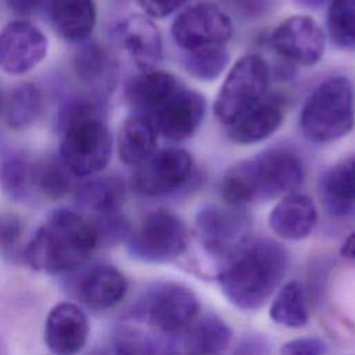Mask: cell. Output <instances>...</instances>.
Returning <instances> with one entry per match:
<instances>
[{
    "instance_id": "obj_1",
    "label": "cell",
    "mask_w": 355,
    "mask_h": 355,
    "mask_svg": "<svg viewBox=\"0 0 355 355\" xmlns=\"http://www.w3.org/2000/svg\"><path fill=\"white\" fill-rule=\"evenodd\" d=\"M287 268L286 250L269 239L243 240L219 270L225 298L241 311L262 308L276 291Z\"/></svg>"
},
{
    "instance_id": "obj_2",
    "label": "cell",
    "mask_w": 355,
    "mask_h": 355,
    "mask_svg": "<svg viewBox=\"0 0 355 355\" xmlns=\"http://www.w3.org/2000/svg\"><path fill=\"white\" fill-rule=\"evenodd\" d=\"M304 180L301 158L286 148L265 150L230 166L222 180L223 198L232 205L291 194Z\"/></svg>"
},
{
    "instance_id": "obj_3",
    "label": "cell",
    "mask_w": 355,
    "mask_h": 355,
    "mask_svg": "<svg viewBox=\"0 0 355 355\" xmlns=\"http://www.w3.org/2000/svg\"><path fill=\"white\" fill-rule=\"evenodd\" d=\"M98 241L92 220L71 209H57L28 243L25 259L39 272H68L85 263Z\"/></svg>"
},
{
    "instance_id": "obj_4",
    "label": "cell",
    "mask_w": 355,
    "mask_h": 355,
    "mask_svg": "<svg viewBox=\"0 0 355 355\" xmlns=\"http://www.w3.org/2000/svg\"><path fill=\"white\" fill-rule=\"evenodd\" d=\"M355 122V90L343 75L322 80L305 100L300 128L313 143H330L351 132Z\"/></svg>"
},
{
    "instance_id": "obj_5",
    "label": "cell",
    "mask_w": 355,
    "mask_h": 355,
    "mask_svg": "<svg viewBox=\"0 0 355 355\" xmlns=\"http://www.w3.org/2000/svg\"><path fill=\"white\" fill-rule=\"evenodd\" d=\"M269 67L258 54H247L237 60L215 100L216 118L226 126L266 96Z\"/></svg>"
},
{
    "instance_id": "obj_6",
    "label": "cell",
    "mask_w": 355,
    "mask_h": 355,
    "mask_svg": "<svg viewBox=\"0 0 355 355\" xmlns=\"http://www.w3.org/2000/svg\"><path fill=\"white\" fill-rule=\"evenodd\" d=\"M112 154V136L100 116L75 122L62 130L60 158L75 176L103 171Z\"/></svg>"
},
{
    "instance_id": "obj_7",
    "label": "cell",
    "mask_w": 355,
    "mask_h": 355,
    "mask_svg": "<svg viewBox=\"0 0 355 355\" xmlns=\"http://www.w3.org/2000/svg\"><path fill=\"white\" fill-rule=\"evenodd\" d=\"M187 232L182 219L166 209L144 216L129 239V252L144 262H169L183 254Z\"/></svg>"
},
{
    "instance_id": "obj_8",
    "label": "cell",
    "mask_w": 355,
    "mask_h": 355,
    "mask_svg": "<svg viewBox=\"0 0 355 355\" xmlns=\"http://www.w3.org/2000/svg\"><path fill=\"white\" fill-rule=\"evenodd\" d=\"M143 312L157 331L176 336L189 331L197 322L200 301L190 288L178 283H165L148 294Z\"/></svg>"
},
{
    "instance_id": "obj_9",
    "label": "cell",
    "mask_w": 355,
    "mask_h": 355,
    "mask_svg": "<svg viewBox=\"0 0 355 355\" xmlns=\"http://www.w3.org/2000/svg\"><path fill=\"white\" fill-rule=\"evenodd\" d=\"M233 35L230 18L216 6L200 3L176 17L172 25L175 42L186 51L225 46Z\"/></svg>"
},
{
    "instance_id": "obj_10",
    "label": "cell",
    "mask_w": 355,
    "mask_h": 355,
    "mask_svg": "<svg viewBox=\"0 0 355 355\" xmlns=\"http://www.w3.org/2000/svg\"><path fill=\"white\" fill-rule=\"evenodd\" d=\"M191 171L193 158L186 150L162 148L137 166L133 186L147 197L171 194L189 180Z\"/></svg>"
},
{
    "instance_id": "obj_11",
    "label": "cell",
    "mask_w": 355,
    "mask_h": 355,
    "mask_svg": "<svg viewBox=\"0 0 355 355\" xmlns=\"http://www.w3.org/2000/svg\"><path fill=\"white\" fill-rule=\"evenodd\" d=\"M270 43L283 58L300 65H313L323 55L326 37L311 17L291 15L276 26Z\"/></svg>"
},
{
    "instance_id": "obj_12",
    "label": "cell",
    "mask_w": 355,
    "mask_h": 355,
    "mask_svg": "<svg viewBox=\"0 0 355 355\" xmlns=\"http://www.w3.org/2000/svg\"><path fill=\"white\" fill-rule=\"evenodd\" d=\"M47 53L44 33L26 21H14L0 32V68L19 75L35 68Z\"/></svg>"
},
{
    "instance_id": "obj_13",
    "label": "cell",
    "mask_w": 355,
    "mask_h": 355,
    "mask_svg": "<svg viewBox=\"0 0 355 355\" xmlns=\"http://www.w3.org/2000/svg\"><path fill=\"white\" fill-rule=\"evenodd\" d=\"M207 111L204 96L191 89L179 90L155 114V126L164 137L180 141L189 139L201 125Z\"/></svg>"
},
{
    "instance_id": "obj_14",
    "label": "cell",
    "mask_w": 355,
    "mask_h": 355,
    "mask_svg": "<svg viewBox=\"0 0 355 355\" xmlns=\"http://www.w3.org/2000/svg\"><path fill=\"white\" fill-rule=\"evenodd\" d=\"M89 329L87 318L79 306L60 302L47 315L46 344L55 355H75L85 347Z\"/></svg>"
},
{
    "instance_id": "obj_15",
    "label": "cell",
    "mask_w": 355,
    "mask_h": 355,
    "mask_svg": "<svg viewBox=\"0 0 355 355\" xmlns=\"http://www.w3.org/2000/svg\"><path fill=\"white\" fill-rule=\"evenodd\" d=\"M118 39L141 71H151L161 60L162 42L155 24L143 15H129L116 28Z\"/></svg>"
},
{
    "instance_id": "obj_16",
    "label": "cell",
    "mask_w": 355,
    "mask_h": 355,
    "mask_svg": "<svg viewBox=\"0 0 355 355\" xmlns=\"http://www.w3.org/2000/svg\"><path fill=\"white\" fill-rule=\"evenodd\" d=\"M268 222L276 236L297 241L306 239L313 232L318 222V211L308 196L291 193L272 208Z\"/></svg>"
},
{
    "instance_id": "obj_17",
    "label": "cell",
    "mask_w": 355,
    "mask_h": 355,
    "mask_svg": "<svg viewBox=\"0 0 355 355\" xmlns=\"http://www.w3.org/2000/svg\"><path fill=\"white\" fill-rule=\"evenodd\" d=\"M283 104L277 96H265L227 125V136L237 144H255L272 136L283 122Z\"/></svg>"
},
{
    "instance_id": "obj_18",
    "label": "cell",
    "mask_w": 355,
    "mask_h": 355,
    "mask_svg": "<svg viewBox=\"0 0 355 355\" xmlns=\"http://www.w3.org/2000/svg\"><path fill=\"white\" fill-rule=\"evenodd\" d=\"M128 291V280L112 265H96L79 280L78 295L80 301L96 311L116 305Z\"/></svg>"
},
{
    "instance_id": "obj_19",
    "label": "cell",
    "mask_w": 355,
    "mask_h": 355,
    "mask_svg": "<svg viewBox=\"0 0 355 355\" xmlns=\"http://www.w3.org/2000/svg\"><path fill=\"white\" fill-rule=\"evenodd\" d=\"M244 218L239 212L223 208H205L197 216V229L204 245L214 254L227 251L230 255L243 241L240 233Z\"/></svg>"
},
{
    "instance_id": "obj_20",
    "label": "cell",
    "mask_w": 355,
    "mask_h": 355,
    "mask_svg": "<svg viewBox=\"0 0 355 355\" xmlns=\"http://www.w3.org/2000/svg\"><path fill=\"white\" fill-rule=\"evenodd\" d=\"M176 78L165 71H143L126 86V98L137 114H157L158 110L179 90Z\"/></svg>"
},
{
    "instance_id": "obj_21",
    "label": "cell",
    "mask_w": 355,
    "mask_h": 355,
    "mask_svg": "<svg viewBox=\"0 0 355 355\" xmlns=\"http://www.w3.org/2000/svg\"><path fill=\"white\" fill-rule=\"evenodd\" d=\"M158 130L153 118L144 114L130 115L118 133V153L126 165L139 166L157 151Z\"/></svg>"
},
{
    "instance_id": "obj_22",
    "label": "cell",
    "mask_w": 355,
    "mask_h": 355,
    "mask_svg": "<svg viewBox=\"0 0 355 355\" xmlns=\"http://www.w3.org/2000/svg\"><path fill=\"white\" fill-rule=\"evenodd\" d=\"M50 19L57 33L69 42H83L96 24L93 0H53Z\"/></svg>"
},
{
    "instance_id": "obj_23",
    "label": "cell",
    "mask_w": 355,
    "mask_h": 355,
    "mask_svg": "<svg viewBox=\"0 0 355 355\" xmlns=\"http://www.w3.org/2000/svg\"><path fill=\"white\" fill-rule=\"evenodd\" d=\"M327 205L336 214L355 207V154L337 162L324 175L322 182Z\"/></svg>"
},
{
    "instance_id": "obj_24",
    "label": "cell",
    "mask_w": 355,
    "mask_h": 355,
    "mask_svg": "<svg viewBox=\"0 0 355 355\" xmlns=\"http://www.w3.org/2000/svg\"><path fill=\"white\" fill-rule=\"evenodd\" d=\"M269 316L276 324L290 329H300L308 323L305 288L298 280H290L280 287L270 304Z\"/></svg>"
},
{
    "instance_id": "obj_25",
    "label": "cell",
    "mask_w": 355,
    "mask_h": 355,
    "mask_svg": "<svg viewBox=\"0 0 355 355\" xmlns=\"http://www.w3.org/2000/svg\"><path fill=\"white\" fill-rule=\"evenodd\" d=\"M125 200L123 182L115 176L94 178L78 189V201L101 215L116 214Z\"/></svg>"
},
{
    "instance_id": "obj_26",
    "label": "cell",
    "mask_w": 355,
    "mask_h": 355,
    "mask_svg": "<svg viewBox=\"0 0 355 355\" xmlns=\"http://www.w3.org/2000/svg\"><path fill=\"white\" fill-rule=\"evenodd\" d=\"M6 119L10 128L24 129L35 123L43 111L40 90L29 83L15 87L6 104Z\"/></svg>"
},
{
    "instance_id": "obj_27",
    "label": "cell",
    "mask_w": 355,
    "mask_h": 355,
    "mask_svg": "<svg viewBox=\"0 0 355 355\" xmlns=\"http://www.w3.org/2000/svg\"><path fill=\"white\" fill-rule=\"evenodd\" d=\"M189 331H191V348L202 355H214L223 351L232 340L230 327L215 315H207L202 319H197Z\"/></svg>"
},
{
    "instance_id": "obj_28",
    "label": "cell",
    "mask_w": 355,
    "mask_h": 355,
    "mask_svg": "<svg viewBox=\"0 0 355 355\" xmlns=\"http://www.w3.org/2000/svg\"><path fill=\"white\" fill-rule=\"evenodd\" d=\"M229 53L225 46H211L186 51L183 67L187 73L200 80H214L225 71Z\"/></svg>"
},
{
    "instance_id": "obj_29",
    "label": "cell",
    "mask_w": 355,
    "mask_h": 355,
    "mask_svg": "<svg viewBox=\"0 0 355 355\" xmlns=\"http://www.w3.org/2000/svg\"><path fill=\"white\" fill-rule=\"evenodd\" d=\"M33 183L49 197L60 198L69 193L73 173L61 158H46L31 172Z\"/></svg>"
},
{
    "instance_id": "obj_30",
    "label": "cell",
    "mask_w": 355,
    "mask_h": 355,
    "mask_svg": "<svg viewBox=\"0 0 355 355\" xmlns=\"http://www.w3.org/2000/svg\"><path fill=\"white\" fill-rule=\"evenodd\" d=\"M73 67L78 76L90 85L108 83L112 71L108 54L96 43H87L76 51Z\"/></svg>"
},
{
    "instance_id": "obj_31",
    "label": "cell",
    "mask_w": 355,
    "mask_h": 355,
    "mask_svg": "<svg viewBox=\"0 0 355 355\" xmlns=\"http://www.w3.org/2000/svg\"><path fill=\"white\" fill-rule=\"evenodd\" d=\"M327 32L340 47L355 44V0H331L327 10Z\"/></svg>"
},
{
    "instance_id": "obj_32",
    "label": "cell",
    "mask_w": 355,
    "mask_h": 355,
    "mask_svg": "<svg viewBox=\"0 0 355 355\" xmlns=\"http://www.w3.org/2000/svg\"><path fill=\"white\" fill-rule=\"evenodd\" d=\"M29 169L24 159L11 158L6 162L1 172V182L7 193L17 197L21 196L25 190V184L28 182Z\"/></svg>"
},
{
    "instance_id": "obj_33",
    "label": "cell",
    "mask_w": 355,
    "mask_h": 355,
    "mask_svg": "<svg viewBox=\"0 0 355 355\" xmlns=\"http://www.w3.org/2000/svg\"><path fill=\"white\" fill-rule=\"evenodd\" d=\"M326 343L318 337H298L284 343L279 355H326Z\"/></svg>"
},
{
    "instance_id": "obj_34",
    "label": "cell",
    "mask_w": 355,
    "mask_h": 355,
    "mask_svg": "<svg viewBox=\"0 0 355 355\" xmlns=\"http://www.w3.org/2000/svg\"><path fill=\"white\" fill-rule=\"evenodd\" d=\"M187 0H137L141 10L155 18H164L180 8Z\"/></svg>"
},
{
    "instance_id": "obj_35",
    "label": "cell",
    "mask_w": 355,
    "mask_h": 355,
    "mask_svg": "<svg viewBox=\"0 0 355 355\" xmlns=\"http://www.w3.org/2000/svg\"><path fill=\"white\" fill-rule=\"evenodd\" d=\"M234 10L244 15H258L265 7H268V0H225Z\"/></svg>"
},
{
    "instance_id": "obj_36",
    "label": "cell",
    "mask_w": 355,
    "mask_h": 355,
    "mask_svg": "<svg viewBox=\"0 0 355 355\" xmlns=\"http://www.w3.org/2000/svg\"><path fill=\"white\" fill-rule=\"evenodd\" d=\"M46 0H7L8 6L19 14H31L36 11Z\"/></svg>"
},
{
    "instance_id": "obj_37",
    "label": "cell",
    "mask_w": 355,
    "mask_h": 355,
    "mask_svg": "<svg viewBox=\"0 0 355 355\" xmlns=\"http://www.w3.org/2000/svg\"><path fill=\"white\" fill-rule=\"evenodd\" d=\"M341 254L345 258L355 259V230L344 240L341 247Z\"/></svg>"
},
{
    "instance_id": "obj_38",
    "label": "cell",
    "mask_w": 355,
    "mask_h": 355,
    "mask_svg": "<svg viewBox=\"0 0 355 355\" xmlns=\"http://www.w3.org/2000/svg\"><path fill=\"white\" fill-rule=\"evenodd\" d=\"M301 4L308 6V7H318L319 4H322L324 0H298Z\"/></svg>"
},
{
    "instance_id": "obj_39",
    "label": "cell",
    "mask_w": 355,
    "mask_h": 355,
    "mask_svg": "<svg viewBox=\"0 0 355 355\" xmlns=\"http://www.w3.org/2000/svg\"><path fill=\"white\" fill-rule=\"evenodd\" d=\"M1 108H3V97H1V93H0V112H1Z\"/></svg>"
},
{
    "instance_id": "obj_40",
    "label": "cell",
    "mask_w": 355,
    "mask_h": 355,
    "mask_svg": "<svg viewBox=\"0 0 355 355\" xmlns=\"http://www.w3.org/2000/svg\"><path fill=\"white\" fill-rule=\"evenodd\" d=\"M0 355H4V352H3V348H1V345H0Z\"/></svg>"
},
{
    "instance_id": "obj_41",
    "label": "cell",
    "mask_w": 355,
    "mask_h": 355,
    "mask_svg": "<svg viewBox=\"0 0 355 355\" xmlns=\"http://www.w3.org/2000/svg\"><path fill=\"white\" fill-rule=\"evenodd\" d=\"M0 230H1V226H0Z\"/></svg>"
}]
</instances>
